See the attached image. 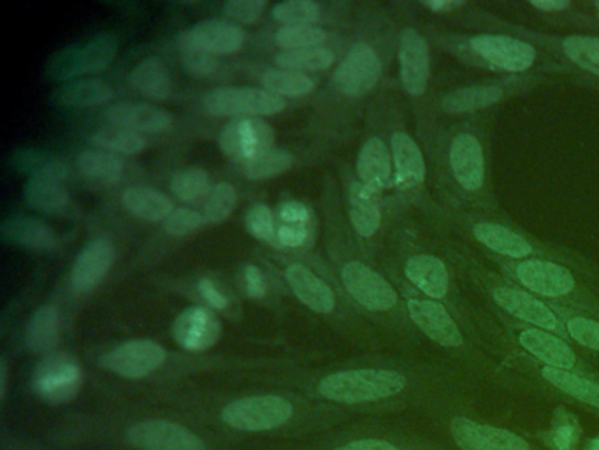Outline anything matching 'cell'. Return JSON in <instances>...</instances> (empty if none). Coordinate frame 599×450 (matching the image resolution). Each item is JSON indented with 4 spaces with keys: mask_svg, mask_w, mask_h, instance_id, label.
Here are the masks:
<instances>
[{
    "mask_svg": "<svg viewBox=\"0 0 599 450\" xmlns=\"http://www.w3.org/2000/svg\"><path fill=\"white\" fill-rule=\"evenodd\" d=\"M407 387V378L389 369H350L329 375L318 384L324 398L338 404H369L392 398Z\"/></svg>",
    "mask_w": 599,
    "mask_h": 450,
    "instance_id": "6da1fadb",
    "label": "cell"
},
{
    "mask_svg": "<svg viewBox=\"0 0 599 450\" xmlns=\"http://www.w3.org/2000/svg\"><path fill=\"white\" fill-rule=\"evenodd\" d=\"M118 46V38L104 32L83 46L64 48L48 61V77L55 82H65L83 74L103 73L115 61Z\"/></svg>",
    "mask_w": 599,
    "mask_h": 450,
    "instance_id": "7a4b0ae2",
    "label": "cell"
},
{
    "mask_svg": "<svg viewBox=\"0 0 599 450\" xmlns=\"http://www.w3.org/2000/svg\"><path fill=\"white\" fill-rule=\"evenodd\" d=\"M285 101L282 97L270 94L262 88H217L210 92L202 101L204 112L211 116H238V118H259L271 116L285 109Z\"/></svg>",
    "mask_w": 599,
    "mask_h": 450,
    "instance_id": "3957f363",
    "label": "cell"
},
{
    "mask_svg": "<svg viewBox=\"0 0 599 450\" xmlns=\"http://www.w3.org/2000/svg\"><path fill=\"white\" fill-rule=\"evenodd\" d=\"M292 412L294 408L285 398L252 396L223 408L222 419L225 425L240 431H267L285 425Z\"/></svg>",
    "mask_w": 599,
    "mask_h": 450,
    "instance_id": "277c9868",
    "label": "cell"
},
{
    "mask_svg": "<svg viewBox=\"0 0 599 450\" xmlns=\"http://www.w3.org/2000/svg\"><path fill=\"white\" fill-rule=\"evenodd\" d=\"M32 386L35 395L48 404H69L82 390V368L73 357L53 354L39 363L32 377Z\"/></svg>",
    "mask_w": 599,
    "mask_h": 450,
    "instance_id": "5b68a950",
    "label": "cell"
},
{
    "mask_svg": "<svg viewBox=\"0 0 599 450\" xmlns=\"http://www.w3.org/2000/svg\"><path fill=\"white\" fill-rule=\"evenodd\" d=\"M273 127L261 118H235L220 134L223 155L235 163L246 164L259 155L273 150Z\"/></svg>",
    "mask_w": 599,
    "mask_h": 450,
    "instance_id": "8992f818",
    "label": "cell"
},
{
    "mask_svg": "<svg viewBox=\"0 0 599 450\" xmlns=\"http://www.w3.org/2000/svg\"><path fill=\"white\" fill-rule=\"evenodd\" d=\"M380 74L381 62L375 50L369 44L357 43L339 65L334 82L343 95L359 100L375 88Z\"/></svg>",
    "mask_w": 599,
    "mask_h": 450,
    "instance_id": "52a82bcc",
    "label": "cell"
},
{
    "mask_svg": "<svg viewBox=\"0 0 599 450\" xmlns=\"http://www.w3.org/2000/svg\"><path fill=\"white\" fill-rule=\"evenodd\" d=\"M341 280L351 297L372 312H387L398 303L395 287L362 262H348L343 268Z\"/></svg>",
    "mask_w": 599,
    "mask_h": 450,
    "instance_id": "ba28073f",
    "label": "cell"
},
{
    "mask_svg": "<svg viewBox=\"0 0 599 450\" xmlns=\"http://www.w3.org/2000/svg\"><path fill=\"white\" fill-rule=\"evenodd\" d=\"M470 48L488 64L508 73H524L536 61L535 46L508 35H475Z\"/></svg>",
    "mask_w": 599,
    "mask_h": 450,
    "instance_id": "9c48e42d",
    "label": "cell"
},
{
    "mask_svg": "<svg viewBox=\"0 0 599 450\" xmlns=\"http://www.w3.org/2000/svg\"><path fill=\"white\" fill-rule=\"evenodd\" d=\"M166 360L162 345L151 339H136L107 352L103 357V366L113 374L125 378H145L154 374Z\"/></svg>",
    "mask_w": 599,
    "mask_h": 450,
    "instance_id": "30bf717a",
    "label": "cell"
},
{
    "mask_svg": "<svg viewBox=\"0 0 599 450\" xmlns=\"http://www.w3.org/2000/svg\"><path fill=\"white\" fill-rule=\"evenodd\" d=\"M129 440L141 450H206L198 435L169 420H146L129 429Z\"/></svg>",
    "mask_w": 599,
    "mask_h": 450,
    "instance_id": "8fae6325",
    "label": "cell"
},
{
    "mask_svg": "<svg viewBox=\"0 0 599 450\" xmlns=\"http://www.w3.org/2000/svg\"><path fill=\"white\" fill-rule=\"evenodd\" d=\"M115 258V244L107 238H99V240L86 244L82 253L77 255L73 271H71L73 291L80 296H85L99 287L107 273L112 271Z\"/></svg>",
    "mask_w": 599,
    "mask_h": 450,
    "instance_id": "7c38bea8",
    "label": "cell"
},
{
    "mask_svg": "<svg viewBox=\"0 0 599 450\" xmlns=\"http://www.w3.org/2000/svg\"><path fill=\"white\" fill-rule=\"evenodd\" d=\"M450 431L463 450H529L526 440L508 429L480 425L466 417L452 420Z\"/></svg>",
    "mask_w": 599,
    "mask_h": 450,
    "instance_id": "4fadbf2b",
    "label": "cell"
},
{
    "mask_svg": "<svg viewBox=\"0 0 599 450\" xmlns=\"http://www.w3.org/2000/svg\"><path fill=\"white\" fill-rule=\"evenodd\" d=\"M172 336L185 350H208L219 344L222 324L211 310L192 306L178 315L172 326Z\"/></svg>",
    "mask_w": 599,
    "mask_h": 450,
    "instance_id": "5bb4252c",
    "label": "cell"
},
{
    "mask_svg": "<svg viewBox=\"0 0 599 450\" xmlns=\"http://www.w3.org/2000/svg\"><path fill=\"white\" fill-rule=\"evenodd\" d=\"M107 127H120L137 134H164L172 129V116L146 103H116L104 113Z\"/></svg>",
    "mask_w": 599,
    "mask_h": 450,
    "instance_id": "9a60e30c",
    "label": "cell"
},
{
    "mask_svg": "<svg viewBox=\"0 0 599 450\" xmlns=\"http://www.w3.org/2000/svg\"><path fill=\"white\" fill-rule=\"evenodd\" d=\"M180 43L198 48L210 55H232L244 44V32L234 23L222 20H206L180 35Z\"/></svg>",
    "mask_w": 599,
    "mask_h": 450,
    "instance_id": "2e32d148",
    "label": "cell"
},
{
    "mask_svg": "<svg viewBox=\"0 0 599 450\" xmlns=\"http://www.w3.org/2000/svg\"><path fill=\"white\" fill-rule=\"evenodd\" d=\"M399 65L401 82L408 94L424 95L429 83V48L425 39L416 31L407 29L399 41Z\"/></svg>",
    "mask_w": 599,
    "mask_h": 450,
    "instance_id": "e0dca14e",
    "label": "cell"
},
{
    "mask_svg": "<svg viewBox=\"0 0 599 450\" xmlns=\"http://www.w3.org/2000/svg\"><path fill=\"white\" fill-rule=\"evenodd\" d=\"M408 313L425 336L443 345V347H459L463 345V335L459 331L454 318L450 317L440 303L429 300L408 301Z\"/></svg>",
    "mask_w": 599,
    "mask_h": 450,
    "instance_id": "ac0fdd59",
    "label": "cell"
},
{
    "mask_svg": "<svg viewBox=\"0 0 599 450\" xmlns=\"http://www.w3.org/2000/svg\"><path fill=\"white\" fill-rule=\"evenodd\" d=\"M517 279L539 296L561 297L575 289V279L566 268L548 261H524L517 266Z\"/></svg>",
    "mask_w": 599,
    "mask_h": 450,
    "instance_id": "d6986e66",
    "label": "cell"
},
{
    "mask_svg": "<svg viewBox=\"0 0 599 450\" xmlns=\"http://www.w3.org/2000/svg\"><path fill=\"white\" fill-rule=\"evenodd\" d=\"M450 168L464 190L475 192L484 185V151L479 139L471 134H459L450 146Z\"/></svg>",
    "mask_w": 599,
    "mask_h": 450,
    "instance_id": "ffe728a7",
    "label": "cell"
},
{
    "mask_svg": "<svg viewBox=\"0 0 599 450\" xmlns=\"http://www.w3.org/2000/svg\"><path fill=\"white\" fill-rule=\"evenodd\" d=\"M0 237L6 243L34 252H48L59 244V238L50 226L23 214L6 219L0 226Z\"/></svg>",
    "mask_w": 599,
    "mask_h": 450,
    "instance_id": "44dd1931",
    "label": "cell"
},
{
    "mask_svg": "<svg viewBox=\"0 0 599 450\" xmlns=\"http://www.w3.org/2000/svg\"><path fill=\"white\" fill-rule=\"evenodd\" d=\"M285 276L303 305L317 313L333 312L336 306L334 292L330 291L327 283H324V280L318 279L308 268H304L303 264H292L287 268Z\"/></svg>",
    "mask_w": 599,
    "mask_h": 450,
    "instance_id": "7402d4cb",
    "label": "cell"
},
{
    "mask_svg": "<svg viewBox=\"0 0 599 450\" xmlns=\"http://www.w3.org/2000/svg\"><path fill=\"white\" fill-rule=\"evenodd\" d=\"M494 301L509 315L529 322L542 329H556L557 318L542 301L529 296L527 292L501 287L494 291Z\"/></svg>",
    "mask_w": 599,
    "mask_h": 450,
    "instance_id": "603a6c76",
    "label": "cell"
},
{
    "mask_svg": "<svg viewBox=\"0 0 599 450\" xmlns=\"http://www.w3.org/2000/svg\"><path fill=\"white\" fill-rule=\"evenodd\" d=\"M357 175L360 184L366 185L372 192H381L390 184L392 164L386 143L380 138H369L360 148L357 157Z\"/></svg>",
    "mask_w": 599,
    "mask_h": 450,
    "instance_id": "cb8c5ba5",
    "label": "cell"
},
{
    "mask_svg": "<svg viewBox=\"0 0 599 450\" xmlns=\"http://www.w3.org/2000/svg\"><path fill=\"white\" fill-rule=\"evenodd\" d=\"M408 280L417 289L424 292L425 296L441 300L449 292V271L441 259L428 253H420L408 259L404 266Z\"/></svg>",
    "mask_w": 599,
    "mask_h": 450,
    "instance_id": "d4e9b609",
    "label": "cell"
},
{
    "mask_svg": "<svg viewBox=\"0 0 599 450\" xmlns=\"http://www.w3.org/2000/svg\"><path fill=\"white\" fill-rule=\"evenodd\" d=\"M392 157L396 164V184L401 189H413L424 184V155L408 134L396 133L392 136Z\"/></svg>",
    "mask_w": 599,
    "mask_h": 450,
    "instance_id": "484cf974",
    "label": "cell"
},
{
    "mask_svg": "<svg viewBox=\"0 0 599 450\" xmlns=\"http://www.w3.org/2000/svg\"><path fill=\"white\" fill-rule=\"evenodd\" d=\"M115 97V91L101 80H77L56 86L50 95L53 104L62 107H95L109 103Z\"/></svg>",
    "mask_w": 599,
    "mask_h": 450,
    "instance_id": "4316f807",
    "label": "cell"
},
{
    "mask_svg": "<svg viewBox=\"0 0 599 450\" xmlns=\"http://www.w3.org/2000/svg\"><path fill=\"white\" fill-rule=\"evenodd\" d=\"M518 344L550 368H574L577 363L575 352L563 339L548 335L544 329L523 331L518 336Z\"/></svg>",
    "mask_w": 599,
    "mask_h": 450,
    "instance_id": "83f0119b",
    "label": "cell"
},
{
    "mask_svg": "<svg viewBox=\"0 0 599 450\" xmlns=\"http://www.w3.org/2000/svg\"><path fill=\"white\" fill-rule=\"evenodd\" d=\"M348 210H350L351 226L357 234L371 238L380 229L381 213L377 192H372L366 185L351 184L348 192Z\"/></svg>",
    "mask_w": 599,
    "mask_h": 450,
    "instance_id": "f1b7e54d",
    "label": "cell"
},
{
    "mask_svg": "<svg viewBox=\"0 0 599 450\" xmlns=\"http://www.w3.org/2000/svg\"><path fill=\"white\" fill-rule=\"evenodd\" d=\"M27 347L34 354H50L61 339V313L53 305L35 310L27 326Z\"/></svg>",
    "mask_w": 599,
    "mask_h": 450,
    "instance_id": "f546056e",
    "label": "cell"
},
{
    "mask_svg": "<svg viewBox=\"0 0 599 450\" xmlns=\"http://www.w3.org/2000/svg\"><path fill=\"white\" fill-rule=\"evenodd\" d=\"M11 164L18 171L31 175V178H52L64 184L71 175V168L62 157L35 148L14 151L11 155Z\"/></svg>",
    "mask_w": 599,
    "mask_h": 450,
    "instance_id": "4dcf8cb0",
    "label": "cell"
},
{
    "mask_svg": "<svg viewBox=\"0 0 599 450\" xmlns=\"http://www.w3.org/2000/svg\"><path fill=\"white\" fill-rule=\"evenodd\" d=\"M124 208L136 219L166 222L172 213V202L159 190L133 187L124 193Z\"/></svg>",
    "mask_w": 599,
    "mask_h": 450,
    "instance_id": "1f68e13d",
    "label": "cell"
},
{
    "mask_svg": "<svg viewBox=\"0 0 599 450\" xmlns=\"http://www.w3.org/2000/svg\"><path fill=\"white\" fill-rule=\"evenodd\" d=\"M473 234L480 243L487 249L506 255V258L523 259L533 252L532 244L527 243L517 232L509 231L505 226L493 222H480L473 228Z\"/></svg>",
    "mask_w": 599,
    "mask_h": 450,
    "instance_id": "d6a6232c",
    "label": "cell"
},
{
    "mask_svg": "<svg viewBox=\"0 0 599 450\" xmlns=\"http://www.w3.org/2000/svg\"><path fill=\"white\" fill-rule=\"evenodd\" d=\"M130 86L148 100L166 101L171 97L172 82L159 59H146L129 77Z\"/></svg>",
    "mask_w": 599,
    "mask_h": 450,
    "instance_id": "836d02e7",
    "label": "cell"
},
{
    "mask_svg": "<svg viewBox=\"0 0 599 450\" xmlns=\"http://www.w3.org/2000/svg\"><path fill=\"white\" fill-rule=\"evenodd\" d=\"M25 201L34 210L61 213L69 207V193L64 184L52 178H31L23 190Z\"/></svg>",
    "mask_w": 599,
    "mask_h": 450,
    "instance_id": "e575fe53",
    "label": "cell"
},
{
    "mask_svg": "<svg viewBox=\"0 0 599 450\" xmlns=\"http://www.w3.org/2000/svg\"><path fill=\"white\" fill-rule=\"evenodd\" d=\"M503 97V91L493 85L464 86L446 94L441 100L443 112L459 115V113L479 112L484 107L493 106Z\"/></svg>",
    "mask_w": 599,
    "mask_h": 450,
    "instance_id": "d590c367",
    "label": "cell"
},
{
    "mask_svg": "<svg viewBox=\"0 0 599 450\" xmlns=\"http://www.w3.org/2000/svg\"><path fill=\"white\" fill-rule=\"evenodd\" d=\"M77 169L88 180L97 184H118L124 176V160L104 150H85L77 155Z\"/></svg>",
    "mask_w": 599,
    "mask_h": 450,
    "instance_id": "8d00e7d4",
    "label": "cell"
},
{
    "mask_svg": "<svg viewBox=\"0 0 599 450\" xmlns=\"http://www.w3.org/2000/svg\"><path fill=\"white\" fill-rule=\"evenodd\" d=\"M542 375H544L545 380L550 381L554 387L563 390L571 398L599 408V384H596V381L578 377L568 369L550 368V366H545L542 369Z\"/></svg>",
    "mask_w": 599,
    "mask_h": 450,
    "instance_id": "74e56055",
    "label": "cell"
},
{
    "mask_svg": "<svg viewBox=\"0 0 599 450\" xmlns=\"http://www.w3.org/2000/svg\"><path fill=\"white\" fill-rule=\"evenodd\" d=\"M279 70L294 71V73H317L329 70L334 64V53L327 48H312V50H296V52H282L274 59Z\"/></svg>",
    "mask_w": 599,
    "mask_h": 450,
    "instance_id": "f35d334b",
    "label": "cell"
},
{
    "mask_svg": "<svg viewBox=\"0 0 599 450\" xmlns=\"http://www.w3.org/2000/svg\"><path fill=\"white\" fill-rule=\"evenodd\" d=\"M264 91L276 97H303L315 91V82L308 74L294 73V71L271 70L262 76Z\"/></svg>",
    "mask_w": 599,
    "mask_h": 450,
    "instance_id": "ab89813d",
    "label": "cell"
},
{
    "mask_svg": "<svg viewBox=\"0 0 599 450\" xmlns=\"http://www.w3.org/2000/svg\"><path fill=\"white\" fill-rule=\"evenodd\" d=\"M92 143L99 146L101 150L115 155H136L148 148V139L143 138L141 134L120 127H104L97 130Z\"/></svg>",
    "mask_w": 599,
    "mask_h": 450,
    "instance_id": "60d3db41",
    "label": "cell"
},
{
    "mask_svg": "<svg viewBox=\"0 0 599 450\" xmlns=\"http://www.w3.org/2000/svg\"><path fill=\"white\" fill-rule=\"evenodd\" d=\"M294 164V157L287 150H270L259 155L255 159L243 164V172L250 180H271L276 176L287 172Z\"/></svg>",
    "mask_w": 599,
    "mask_h": 450,
    "instance_id": "b9f144b4",
    "label": "cell"
},
{
    "mask_svg": "<svg viewBox=\"0 0 599 450\" xmlns=\"http://www.w3.org/2000/svg\"><path fill=\"white\" fill-rule=\"evenodd\" d=\"M273 18L283 27H313L322 18V9L313 0H287L274 6Z\"/></svg>",
    "mask_w": 599,
    "mask_h": 450,
    "instance_id": "7bdbcfd3",
    "label": "cell"
},
{
    "mask_svg": "<svg viewBox=\"0 0 599 450\" xmlns=\"http://www.w3.org/2000/svg\"><path fill=\"white\" fill-rule=\"evenodd\" d=\"M210 176L204 169L189 168L178 172L171 181V192L183 202H198L210 193Z\"/></svg>",
    "mask_w": 599,
    "mask_h": 450,
    "instance_id": "ee69618b",
    "label": "cell"
},
{
    "mask_svg": "<svg viewBox=\"0 0 599 450\" xmlns=\"http://www.w3.org/2000/svg\"><path fill=\"white\" fill-rule=\"evenodd\" d=\"M569 61L587 73L599 76V38L596 35H571L563 43Z\"/></svg>",
    "mask_w": 599,
    "mask_h": 450,
    "instance_id": "f6af8a7d",
    "label": "cell"
},
{
    "mask_svg": "<svg viewBox=\"0 0 599 450\" xmlns=\"http://www.w3.org/2000/svg\"><path fill=\"white\" fill-rule=\"evenodd\" d=\"M274 39L280 46L285 48V52H296V50L324 48L327 34L317 27H282Z\"/></svg>",
    "mask_w": 599,
    "mask_h": 450,
    "instance_id": "bcb514c9",
    "label": "cell"
},
{
    "mask_svg": "<svg viewBox=\"0 0 599 450\" xmlns=\"http://www.w3.org/2000/svg\"><path fill=\"white\" fill-rule=\"evenodd\" d=\"M235 189L229 184H217L206 196L201 214L206 223H222L235 207Z\"/></svg>",
    "mask_w": 599,
    "mask_h": 450,
    "instance_id": "7dc6e473",
    "label": "cell"
},
{
    "mask_svg": "<svg viewBox=\"0 0 599 450\" xmlns=\"http://www.w3.org/2000/svg\"><path fill=\"white\" fill-rule=\"evenodd\" d=\"M580 433L582 431L577 417L559 408L554 417L553 428L548 431L547 442L554 450H574L580 440Z\"/></svg>",
    "mask_w": 599,
    "mask_h": 450,
    "instance_id": "c3c4849f",
    "label": "cell"
},
{
    "mask_svg": "<svg viewBox=\"0 0 599 450\" xmlns=\"http://www.w3.org/2000/svg\"><path fill=\"white\" fill-rule=\"evenodd\" d=\"M244 226L249 229L250 234H252L253 238H258L259 241L271 243V241L276 240V228H279V222H276V217H274L273 211H271V208H267L266 205L253 207L252 210L246 213Z\"/></svg>",
    "mask_w": 599,
    "mask_h": 450,
    "instance_id": "681fc988",
    "label": "cell"
},
{
    "mask_svg": "<svg viewBox=\"0 0 599 450\" xmlns=\"http://www.w3.org/2000/svg\"><path fill=\"white\" fill-rule=\"evenodd\" d=\"M204 223V217L199 211L180 208L172 211L171 217L164 222V228L171 237L183 238L201 229Z\"/></svg>",
    "mask_w": 599,
    "mask_h": 450,
    "instance_id": "f907efd6",
    "label": "cell"
},
{
    "mask_svg": "<svg viewBox=\"0 0 599 450\" xmlns=\"http://www.w3.org/2000/svg\"><path fill=\"white\" fill-rule=\"evenodd\" d=\"M180 50L181 61L193 76H211L214 71L219 70V56L210 55V53L201 52L198 48L183 43H180Z\"/></svg>",
    "mask_w": 599,
    "mask_h": 450,
    "instance_id": "816d5d0a",
    "label": "cell"
},
{
    "mask_svg": "<svg viewBox=\"0 0 599 450\" xmlns=\"http://www.w3.org/2000/svg\"><path fill=\"white\" fill-rule=\"evenodd\" d=\"M266 6L264 0H231L225 4L223 11L238 23L253 25L261 20L262 14L266 11Z\"/></svg>",
    "mask_w": 599,
    "mask_h": 450,
    "instance_id": "f5cc1de1",
    "label": "cell"
},
{
    "mask_svg": "<svg viewBox=\"0 0 599 450\" xmlns=\"http://www.w3.org/2000/svg\"><path fill=\"white\" fill-rule=\"evenodd\" d=\"M569 336L584 345V347L592 348V350L599 352V322L591 321V318L575 317L568 321Z\"/></svg>",
    "mask_w": 599,
    "mask_h": 450,
    "instance_id": "db71d44e",
    "label": "cell"
},
{
    "mask_svg": "<svg viewBox=\"0 0 599 450\" xmlns=\"http://www.w3.org/2000/svg\"><path fill=\"white\" fill-rule=\"evenodd\" d=\"M312 238V226H294V223H279L276 241L285 249H300L308 244Z\"/></svg>",
    "mask_w": 599,
    "mask_h": 450,
    "instance_id": "11a10c76",
    "label": "cell"
},
{
    "mask_svg": "<svg viewBox=\"0 0 599 450\" xmlns=\"http://www.w3.org/2000/svg\"><path fill=\"white\" fill-rule=\"evenodd\" d=\"M279 223H294V226H312V211L300 201H285L279 208Z\"/></svg>",
    "mask_w": 599,
    "mask_h": 450,
    "instance_id": "9f6ffc18",
    "label": "cell"
},
{
    "mask_svg": "<svg viewBox=\"0 0 599 450\" xmlns=\"http://www.w3.org/2000/svg\"><path fill=\"white\" fill-rule=\"evenodd\" d=\"M241 279H243L244 292L252 300H261V297L266 296V282H264V276H262L258 266H253V264L244 266Z\"/></svg>",
    "mask_w": 599,
    "mask_h": 450,
    "instance_id": "6f0895ef",
    "label": "cell"
},
{
    "mask_svg": "<svg viewBox=\"0 0 599 450\" xmlns=\"http://www.w3.org/2000/svg\"><path fill=\"white\" fill-rule=\"evenodd\" d=\"M199 292L214 310H225L229 306V300L210 279H202L199 282Z\"/></svg>",
    "mask_w": 599,
    "mask_h": 450,
    "instance_id": "680465c9",
    "label": "cell"
},
{
    "mask_svg": "<svg viewBox=\"0 0 599 450\" xmlns=\"http://www.w3.org/2000/svg\"><path fill=\"white\" fill-rule=\"evenodd\" d=\"M338 450H399L392 443L383 442V440H359V442L347 443L339 447Z\"/></svg>",
    "mask_w": 599,
    "mask_h": 450,
    "instance_id": "91938a15",
    "label": "cell"
},
{
    "mask_svg": "<svg viewBox=\"0 0 599 450\" xmlns=\"http://www.w3.org/2000/svg\"><path fill=\"white\" fill-rule=\"evenodd\" d=\"M533 8L542 9V11H563L569 8V2L566 0H533Z\"/></svg>",
    "mask_w": 599,
    "mask_h": 450,
    "instance_id": "94428289",
    "label": "cell"
},
{
    "mask_svg": "<svg viewBox=\"0 0 599 450\" xmlns=\"http://www.w3.org/2000/svg\"><path fill=\"white\" fill-rule=\"evenodd\" d=\"M425 8L433 9V11H452V9L461 8V6H464L463 0H452V2H449V0H428V2H424Z\"/></svg>",
    "mask_w": 599,
    "mask_h": 450,
    "instance_id": "6125c7cd",
    "label": "cell"
},
{
    "mask_svg": "<svg viewBox=\"0 0 599 450\" xmlns=\"http://www.w3.org/2000/svg\"><path fill=\"white\" fill-rule=\"evenodd\" d=\"M6 393H8V365L6 360L0 363V398L2 401L6 399Z\"/></svg>",
    "mask_w": 599,
    "mask_h": 450,
    "instance_id": "be15d7a7",
    "label": "cell"
},
{
    "mask_svg": "<svg viewBox=\"0 0 599 450\" xmlns=\"http://www.w3.org/2000/svg\"><path fill=\"white\" fill-rule=\"evenodd\" d=\"M586 450H599V435L587 442Z\"/></svg>",
    "mask_w": 599,
    "mask_h": 450,
    "instance_id": "e7e4bbea",
    "label": "cell"
},
{
    "mask_svg": "<svg viewBox=\"0 0 599 450\" xmlns=\"http://www.w3.org/2000/svg\"><path fill=\"white\" fill-rule=\"evenodd\" d=\"M596 6H598V9H599V2H598V4H596Z\"/></svg>",
    "mask_w": 599,
    "mask_h": 450,
    "instance_id": "03108f58",
    "label": "cell"
}]
</instances>
